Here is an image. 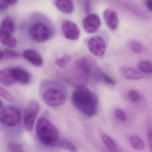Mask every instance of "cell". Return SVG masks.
<instances>
[{
	"instance_id": "obj_24",
	"label": "cell",
	"mask_w": 152,
	"mask_h": 152,
	"mask_svg": "<svg viewBox=\"0 0 152 152\" xmlns=\"http://www.w3.org/2000/svg\"><path fill=\"white\" fill-rule=\"evenodd\" d=\"M1 61L15 58L19 57V54L17 52L10 50H1Z\"/></svg>"
},
{
	"instance_id": "obj_25",
	"label": "cell",
	"mask_w": 152,
	"mask_h": 152,
	"mask_svg": "<svg viewBox=\"0 0 152 152\" xmlns=\"http://www.w3.org/2000/svg\"><path fill=\"white\" fill-rule=\"evenodd\" d=\"M71 58L68 55H65L62 58L56 60L55 63L56 66L60 68H65L70 62Z\"/></svg>"
},
{
	"instance_id": "obj_21",
	"label": "cell",
	"mask_w": 152,
	"mask_h": 152,
	"mask_svg": "<svg viewBox=\"0 0 152 152\" xmlns=\"http://www.w3.org/2000/svg\"><path fill=\"white\" fill-rule=\"evenodd\" d=\"M130 144L136 150L141 151L144 148V143L142 138L137 135H132L129 138Z\"/></svg>"
},
{
	"instance_id": "obj_30",
	"label": "cell",
	"mask_w": 152,
	"mask_h": 152,
	"mask_svg": "<svg viewBox=\"0 0 152 152\" xmlns=\"http://www.w3.org/2000/svg\"><path fill=\"white\" fill-rule=\"evenodd\" d=\"M102 80H103L104 83L111 86H113L116 84V81L114 79L112 78L111 77L108 75L107 74L104 73H103L102 76Z\"/></svg>"
},
{
	"instance_id": "obj_18",
	"label": "cell",
	"mask_w": 152,
	"mask_h": 152,
	"mask_svg": "<svg viewBox=\"0 0 152 152\" xmlns=\"http://www.w3.org/2000/svg\"><path fill=\"white\" fill-rule=\"evenodd\" d=\"M0 42L3 45L10 48H13L17 45V40L12 35L0 34Z\"/></svg>"
},
{
	"instance_id": "obj_7",
	"label": "cell",
	"mask_w": 152,
	"mask_h": 152,
	"mask_svg": "<svg viewBox=\"0 0 152 152\" xmlns=\"http://www.w3.org/2000/svg\"><path fill=\"white\" fill-rule=\"evenodd\" d=\"M40 111V104L36 101H30L26 107L23 115V122L26 130H33L36 119Z\"/></svg>"
},
{
	"instance_id": "obj_15",
	"label": "cell",
	"mask_w": 152,
	"mask_h": 152,
	"mask_svg": "<svg viewBox=\"0 0 152 152\" xmlns=\"http://www.w3.org/2000/svg\"><path fill=\"white\" fill-rule=\"evenodd\" d=\"M15 29V23L11 18H6L2 20L0 26V34L12 35Z\"/></svg>"
},
{
	"instance_id": "obj_34",
	"label": "cell",
	"mask_w": 152,
	"mask_h": 152,
	"mask_svg": "<svg viewBox=\"0 0 152 152\" xmlns=\"http://www.w3.org/2000/svg\"><path fill=\"white\" fill-rule=\"evenodd\" d=\"M9 5H14L18 1V0H0Z\"/></svg>"
},
{
	"instance_id": "obj_9",
	"label": "cell",
	"mask_w": 152,
	"mask_h": 152,
	"mask_svg": "<svg viewBox=\"0 0 152 152\" xmlns=\"http://www.w3.org/2000/svg\"><path fill=\"white\" fill-rule=\"evenodd\" d=\"M62 31L66 39L76 41L79 38L80 31L76 24L69 20H64L62 24Z\"/></svg>"
},
{
	"instance_id": "obj_20",
	"label": "cell",
	"mask_w": 152,
	"mask_h": 152,
	"mask_svg": "<svg viewBox=\"0 0 152 152\" xmlns=\"http://www.w3.org/2000/svg\"><path fill=\"white\" fill-rule=\"evenodd\" d=\"M121 4L124 6V7L126 8L127 10L133 12L134 14H136L138 17H141V18L145 19L146 18V15L144 14V13L141 11L139 9H137L134 5L128 2L127 1H122L121 2Z\"/></svg>"
},
{
	"instance_id": "obj_6",
	"label": "cell",
	"mask_w": 152,
	"mask_h": 152,
	"mask_svg": "<svg viewBox=\"0 0 152 152\" xmlns=\"http://www.w3.org/2000/svg\"><path fill=\"white\" fill-rule=\"evenodd\" d=\"M28 34L33 41L38 43L47 42L51 36L50 28L42 22H37L31 25L29 28Z\"/></svg>"
},
{
	"instance_id": "obj_8",
	"label": "cell",
	"mask_w": 152,
	"mask_h": 152,
	"mask_svg": "<svg viewBox=\"0 0 152 152\" xmlns=\"http://www.w3.org/2000/svg\"><path fill=\"white\" fill-rule=\"evenodd\" d=\"M87 46L91 53L96 57H102L106 52V42L101 37L95 36L90 38L87 41Z\"/></svg>"
},
{
	"instance_id": "obj_22",
	"label": "cell",
	"mask_w": 152,
	"mask_h": 152,
	"mask_svg": "<svg viewBox=\"0 0 152 152\" xmlns=\"http://www.w3.org/2000/svg\"><path fill=\"white\" fill-rule=\"evenodd\" d=\"M102 140L106 147L110 151L114 152L116 151L117 146L113 140L110 137L106 134H104Z\"/></svg>"
},
{
	"instance_id": "obj_31",
	"label": "cell",
	"mask_w": 152,
	"mask_h": 152,
	"mask_svg": "<svg viewBox=\"0 0 152 152\" xmlns=\"http://www.w3.org/2000/svg\"><path fill=\"white\" fill-rule=\"evenodd\" d=\"M115 115L118 119L121 121H125L126 120V115L125 113L121 110H116L115 111Z\"/></svg>"
},
{
	"instance_id": "obj_29",
	"label": "cell",
	"mask_w": 152,
	"mask_h": 152,
	"mask_svg": "<svg viewBox=\"0 0 152 152\" xmlns=\"http://www.w3.org/2000/svg\"><path fill=\"white\" fill-rule=\"evenodd\" d=\"M128 96L129 99L134 102H138L141 99L140 94L135 90H132L129 91L128 93Z\"/></svg>"
},
{
	"instance_id": "obj_10",
	"label": "cell",
	"mask_w": 152,
	"mask_h": 152,
	"mask_svg": "<svg viewBox=\"0 0 152 152\" xmlns=\"http://www.w3.org/2000/svg\"><path fill=\"white\" fill-rule=\"evenodd\" d=\"M82 24L86 32L89 34H94L98 31L101 26V19L96 14H91L83 20Z\"/></svg>"
},
{
	"instance_id": "obj_32",
	"label": "cell",
	"mask_w": 152,
	"mask_h": 152,
	"mask_svg": "<svg viewBox=\"0 0 152 152\" xmlns=\"http://www.w3.org/2000/svg\"><path fill=\"white\" fill-rule=\"evenodd\" d=\"M147 138L148 143L150 146L151 152H152V126H150L148 127L147 132Z\"/></svg>"
},
{
	"instance_id": "obj_11",
	"label": "cell",
	"mask_w": 152,
	"mask_h": 152,
	"mask_svg": "<svg viewBox=\"0 0 152 152\" xmlns=\"http://www.w3.org/2000/svg\"><path fill=\"white\" fill-rule=\"evenodd\" d=\"M0 82L3 86L11 87L17 83L12 67L4 69L0 71Z\"/></svg>"
},
{
	"instance_id": "obj_2",
	"label": "cell",
	"mask_w": 152,
	"mask_h": 152,
	"mask_svg": "<svg viewBox=\"0 0 152 152\" xmlns=\"http://www.w3.org/2000/svg\"><path fill=\"white\" fill-rule=\"evenodd\" d=\"M71 102L74 107L87 117L97 114L99 98L96 94L84 86L78 87L72 93Z\"/></svg>"
},
{
	"instance_id": "obj_5",
	"label": "cell",
	"mask_w": 152,
	"mask_h": 152,
	"mask_svg": "<svg viewBox=\"0 0 152 152\" xmlns=\"http://www.w3.org/2000/svg\"><path fill=\"white\" fill-rule=\"evenodd\" d=\"M21 113L19 110L13 106H8L1 109V123L8 127H14L19 125L21 121Z\"/></svg>"
},
{
	"instance_id": "obj_14",
	"label": "cell",
	"mask_w": 152,
	"mask_h": 152,
	"mask_svg": "<svg viewBox=\"0 0 152 152\" xmlns=\"http://www.w3.org/2000/svg\"><path fill=\"white\" fill-rule=\"evenodd\" d=\"M12 69L17 82L26 85L30 82L31 76L27 70L19 67H12Z\"/></svg>"
},
{
	"instance_id": "obj_19",
	"label": "cell",
	"mask_w": 152,
	"mask_h": 152,
	"mask_svg": "<svg viewBox=\"0 0 152 152\" xmlns=\"http://www.w3.org/2000/svg\"><path fill=\"white\" fill-rule=\"evenodd\" d=\"M55 147L64 149L70 152H77V148L76 145L67 139H59L56 143Z\"/></svg>"
},
{
	"instance_id": "obj_26",
	"label": "cell",
	"mask_w": 152,
	"mask_h": 152,
	"mask_svg": "<svg viewBox=\"0 0 152 152\" xmlns=\"http://www.w3.org/2000/svg\"><path fill=\"white\" fill-rule=\"evenodd\" d=\"M129 47L133 52L135 53H140L142 52L143 46L142 45L137 41H131L129 44Z\"/></svg>"
},
{
	"instance_id": "obj_1",
	"label": "cell",
	"mask_w": 152,
	"mask_h": 152,
	"mask_svg": "<svg viewBox=\"0 0 152 152\" xmlns=\"http://www.w3.org/2000/svg\"><path fill=\"white\" fill-rule=\"evenodd\" d=\"M39 94L44 102L53 108L63 105L68 97L67 88L59 82L50 79L40 82Z\"/></svg>"
},
{
	"instance_id": "obj_23",
	"label": "cell",
	"mask_w": 152,
	"mask_h": 152,
	"mask_svg": "<svg viewBox=\"0 0 152 152\" xmlns=\"http://www.w3.org/2000/svg\"><path fill=\"white\" fill-rule=\"evenodd\" d=\"M138 67L141 72L145 74L152 73V63L146 61H142L138 64Z\"/></svg>"
},
{
	"instance_id": "obj_3",
	"label": "cell",
	"mask_w": 152,
	"mask_h": 152,
	"mask_svg": "<svg viewBox=\"0 0 152 152\" xmlns=\"http://www.w3.org/2000/svg\"><path fill=\"white\" fill-rule=\"evenodd\" d=\"M103 73L95 61L88 56L78 59L73 69V78L79 83H87L91 79L99 82L102 80Z\"/></svg>"
},
{
	"instance_id": "obj_17",
	"label": "cell",
	"mask_w": 152,
	"mask_h": 152,
	"mask_svg": "<svg viewBox=\"0 0 152 152\" xmlns=\"http://www.w3.org/2000/svg\"><path fill=\"white\" fill-rule=\"evenodd\" d=\"M120 72L124 77L130 80L141 79L143 77L142 74L137 72V70L129 67H123L121 68Z\"/></svg>"
},
{
	"instance_id": "obj_16",
	"label": "cell",
	"mask_w": 152,
	"mask_h": 152,
	"mask_svg": "<svg viewBox=\"0 0 152 152\" xmlns=\"http://www.w3.org/2000/svg\"><path fill=\"white\" fill-rule=\"evenodd\" d=\"M56 7L63 13L71 14L74 11V4L70 0H56Z\"/></svg>"
},
{
	"instance_id": "obj_4",
	"label": "cell",
	"mask_w": 152,
	"mask_h": 152,
	"mask_svg": "<svg viewBox=\"0 0 152 152\" xmlns=\"http://www.w3.org/2000/svg\"><path fill=\"white\" fill-rule=\"evenodd\" d=\"M36 132L41 142L46 146L55 147L59 140V133L56 126L45 117H41L36 125Z\"/></svg>"
},
{
	"instance_id": "obj_35",
	"label": "cell",
	"mask_w": 152,
	"mask_h": 152,
	"mask_svg": "<svg viewBox=\"0 0 152 152\" xmlns=\"http://www.w3.org/2000/svg\"><path fill=\"white\" fill-rule=\"evenodd\" d=\"M0 4H1L0 8H1V11L4 10L8 9V7H9V4L5 3L2 1H0Z\"/></svg>"
},
{
	"instance_id": "obj_33",
	"label": "cell",
	"mask_w": 152,
	"mask_h": 152,
	"mask_svg": "<svg viewBox=\"0 0 152 152\" xmlns=\"http://www.w3.org/2000/svg\"><path fill=\"white\" fill-rule=\"evenodd\" d=\"M145 5L148 10L152 12V0H145Z\"/></svg>"
},
{
	"instance_id": "obj_12",
	"label": "cell",
	"mask_w": 152,
	"mask_h": 152,
	"mask_svg": "<svg viewBox=\"0 0 152 152\" xmlns=\"http://www.w3.org/2000/svg\"><path fill=\"white\" fill-rule=\"evenodd\" d=\"M22 57L27 61L36 67H41L43 60L40 53L32 50H26L22 53Z\"/></svg>"
},
{
	"instance_id": "obj_13",
	"label": "cell",
	"mask_w": 152,
	"mask_h": 152,
	"mask_svg": "<svg viewBox=\"0 0 152 152\" xmlns=\"http://www.w3.org/2000/svg\"><path fill=\"white\" fill-rule=\"evenodd\" d=\"M103 16L104 21L109 28L112 30H115L119 23L118 18L116 12L110 9L105 10Z\"/></svg>"
},
{
	"instance_id": "obj_28",
	"label": "cell",
	"mask_w": 152,
	"mask_h": 152,
	"mask_svg": "<svg viewBox=\"0 0 152 152\" xmlns=\"http://www.w3.org/2000/svg\"><path fill=\"white\" fill-rule=\"evenodd\" d=\"M9 148L11 152H25L22 145L17 142L10 144Z\"/></svg>"
},
{
	"instance_id": "obj_27",
	"label": "cell",
	"mask_w": 152,
	"mask_h": 152,
	"mask_svg": "<svg viewBox=\"0 0 152 152\" xmlns=\"http://www.w3.org/2000/svg\"><path fill=\"white\" fill-rule=\"evenodd\" d=\"M0 95L2 98L8 102H12L14 101L13 96L2 86H0Z\"/></svg>"
}]
</instances>
